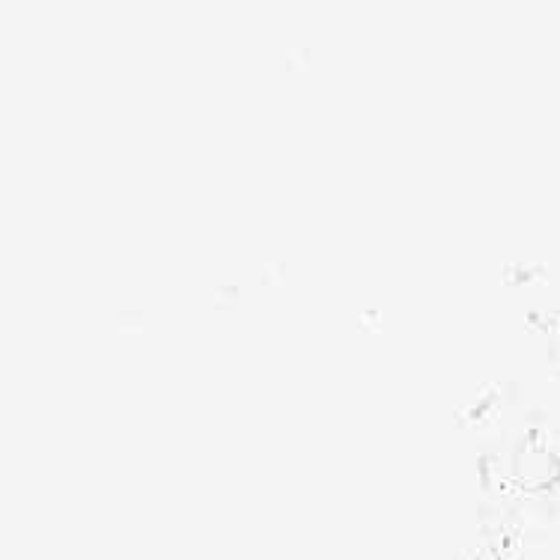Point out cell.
<instances>
[{"mask_svg":"<svg viewBox=\"0 0 560 560\" xmlns=\"http://www.w3.org/2000/svg\"><path fill=\"white\" fill-rule=\"evenodd\" d=\"M498 560H560V498H537L506 534Z\"/></svg>","mask_w":560,"mask_h":560,"instance_id":"cell-1","label":"cell"}]
</instances>
